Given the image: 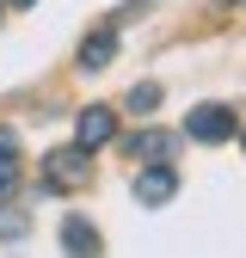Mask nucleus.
Here are the masks:
<instances>
[{
    "mask_svg": "<svg viewBox=\"0 0 246 258\" xmlns=\"http://www.w3.org/2000/svg\"><path fill=\"white\" fill-rule=\"evenodd\" d=\"M92 148H55V154H43V184L49 190H74V184H86L92 178V160H86Z\"/></svg>",
    "mask_w": 246,
    "mask_h": 258,
    "instance_id": "f257e3e1",
    "label": "nucleus"
},
{
    "mask_svg": "<svg viewBox=\"0 0 246 258\" xmlns=\"http://www.w3.org/2000/svg\"><path fill=\"white\" fill-rule=\"evenodd\" d=\"M234 129H240V123H234L228 105H197L191 117H184V136H191V142H228Z\"/></svg>",
    "mask_w": 246,
    "mask_h": 258,
    "instance_id": "f03ea898",
    "label": "nucleus"
},
{
    "mask_svg": "<svg viewBox=\"0 0 246 258\" xmlns=\"http://www.w3.org/2000/svg\"><path fill=\"white\" fill-rule=\"evenodd\" d=\"M117 136V111L111 105H86L80 111V148H105Z\"/></svg>",
    "mask_w": 246,
    "mask_h": 258,
    "instance_id": "7ed1b4c3",
    "label": "nucleus"
},
{
    "mask_svg": "<svg viewBox=\"0 0 246 258\" xmlns=\"http://www.w3.org/2000/svg\"><path fill=\"white\" fill-rule=\"evenodd\" d=\"M136 197H142V203H166V197H178V172H172V166H148V172L136 178Z\"/></svg>",
    "mask_w": 246,
    "mask_h": 258,
    "instance_id": "20e7f679",
    "label": "nucleus"
},
{
    "mask_svg": "<svg viewBox=\"0 0 246 258\" xmlns=\"http://www.w3.org/2000/svg\"><path fill=\"white\" fill-rule=\"evenodd\" d=\"M61 246H68L74 258H99V234H92V221L68 215V221H61Z\"/></svg>",
    "mask_w": 246,
    "mask_h": 258,
    "instance_id": "39448f33",
    "label": "nucleus"
},
{
    "mask_svg": "<svg viewBox=\"0 0 246 258\" xmlns=\"http://www.w3.org/2000/svg\"><path fill=\"white\" fill-rule=\"evenodd\" d=\"M111 55H117V37H111V31H92V37L80 43V68H86V74H99Z\"/></svg>",
    "mask_w": 246,
    "mask_h": 258,
    "instance_id": "423d86ee",
    "label": "nucleus"
},
{
    "mask_svg": "<svg viewBox=\"0 0 246 258\" xmlns=\"http://www.w3.org/2000/svg\"><path fill=\"white\" fill-rule=\"evenodd\" d=\"M123 154H136V160H166V154H172V136H166V129H148V136L123 142Z\"/></svg>",
    "mask_w": 246,
    "mask_h": 258,
    "instance_id": "0eeeda50",
    "label": "nucleus"
},
{
    "mask_svg": "<svg viewBox=\"0 0 246 258\" xmlns=\"http://www.w3.org/2000/svg\"><path fill=\"white\" fill-rule=\"evenodd\" d=\"M123 111H130V117H154V111H160V86H154V80H142L130 99H123Z\"/></svg>",
    "mask_w": 246,
    "mask_h": 258,
    "instance_id": "6e6552de",
    "label": "nucleus"
},
{
    "mask_svg": "<svg viewBox=\"0 0 246 258\" xmlns=\"http://www.w3.org/2000/svg\"><path fill=\"white\" fill-rule=\"evenodd\" d=\"M19 184V154H13V142L0 136V197H7V190Z\"/></svg>",
    "mask_w": 246,
    "mask_h": 258,
    "instance_id": "1a4fd4ad",
    "label": "nucleus"
},
{
    "mask_svg": "<svg viewBox=\"0 0 246 258\" xmlns=\"http://www.w3.org/2000/svg\"><path fill=\"white\" fill-rule=\"evenodd\" d=\"M7 7H31V0H7Z\"/></svg>",
    "mask_w": 246,
    "mask_h": 258,
    "instance_id": "9d476101",
    "label": "nucleus"
},
{
    "mask_svg": "<svg viewBox=\"0 0 246 258\" xmlns=\"http://www.w3.org/2000/svg\"><path fill=\"white\" fill-rule=\"evenodd\" d=\"M0 7H7V0H0Z\"/></svg>",
    "mask_w": 246,
    "mask_h": 258,
    "instance_id": "9b49d317",
    "label": "nucleus"
}]
</instances>
